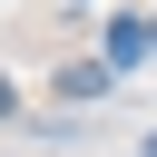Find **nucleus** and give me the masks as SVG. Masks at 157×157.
Wrapping results in <instances>:
<instances>
[{
	"mask_svg": "<svg viewBox=\"0 0 157 157\" xmlns=\"http://www.w3.org/2000/svg\"><path fill=\"white\" fill-rule=\"evenodd\" d=\"M147 49H157V29H147V20H108V69H137Z\"/></svg>",
	"mask_w": 157,
	"mask_h": 157,
	"instance_id": "1",
	"label": "nucleus"
},
{
	"mask_svg": "<svg viewBox=\"0 0 157 157\" xmlns=\"http://www.w3.org/2000/svg\"><path fill=\"white\" fill-rule=\"evenodd\" d=\"M108 78H118V69H108V59H88V69H59V98H98V88H108Z\"/></svg>",
	"mask_w": 157,
	"mask_h": 157,
	"instance_id": "2",
	"label": "nucleus"
},
{
	"mask_svg": "<svg viewBox=\"0 0 157 157\" xmlns=\"http://www.w3.org/2000/svg\"><path fill=\"white\" fill-rule=\"evenodd\" d=\"M0 108H10V78H0Z\"/></svg>",
	"mask_w": 157,
	"mask_h": 157,
	"instance_id": "3",
	"label": "nucleus"
},
{
	"mask_svg": "<svg viewBox=\"0 0 157 157\" xmlns=\"http://www.w3.org/2000/svg\"><path fill=\"white\" fill-rule=\"evenodd\" d=\"M147 157H157V137H147Z\"/></svg>",
	"mask_w": 157,
	"mask_h": 157,
	"instance_id": "4",
	"label": "nucleus"
}]
</instances>
